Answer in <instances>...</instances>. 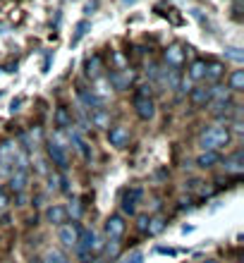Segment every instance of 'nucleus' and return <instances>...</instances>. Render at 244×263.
Wrapping results in <instances>:
<instances>
[{"mask_svg": "<svg viewBox=\"0 0 244 263\" xmlns=\"http://www.w3.org/2000/svg\"><path fill=\"white\" fill-rule=\"evenodd\" d=\"M46 153H48L50 163H53L60 173H65V170L70 167V141H67L60 132H55V134L48 139V144H46Z\"/></svg>", "mask_w": 244, "mask_h": 263, "instance_id": "1", "label": "nucleus"}, {"mask_svg": "<svg viewBox=\"0 0 244 263\" xmlns=\"http://www.w3.org/2000/svg\"><path fill=\"white\" fill-rule=\"evenodd\" d=\"M230 127H225V125H213L209 127L206 132H201V137H199V148L201 151H223L225 146L230 144Z\"/></svg>", "mask_w": 244, "mask_h": 263, "instance_id": "2", "label": "nucleus"}, {"mask_svg": "<svg viewBox=\"0 0 244 263\" xmlns=\"http://www.w3.org/2000/svg\"><path fill=\"white\" fill-rule=\"evenodd\" d=\"M101 247H103V242H101V237H98L91 228H84V225H79L77 247H74V251H77L79 256H82L84 261H86V258H89L91 254H96V251H101Z\"/></svg>", "mask_w": 244, "mask_h": 263, "instance_id": "3", "label": "nucleus"}, {"mask_svg": "<svg viewBox=\"0 0 244 263\" xmlns=\"http://www.w3.org/2000/svg\"><path fill=\"white\" fill-rule=\"evenodd\" d=\"M134 112H137V118L144 120V122L156 118V103H154V98H151L148 86H141V89L134 93Z\"/></svg>", "mask_w": 244, "mask_h": 263, "instance_id": "4", "label": "nucleus"}, {"mask_svg": "<svg viewBox=\"0 0 244 263\" xmlns=\"http://www.w3.org/2000/svg\"><path fill=\"white\" fill-rule=\"evenodd\" d=\"M144 199V189L141 187H129L122 192V199H120V208L125 215H137L139 211V203Z\"/></svg>", "mask_w": 244, "mask_h": 263, "instance_id": "5", "label": "nucleus"}, {"mask_svg": "<svg viewBox=\"0 0 244 263\" xmlns=\"http://www.w3.org/2000/svg\"><path fill=\"white\" fill-rule=\"evenodd\" d=\"M103 230H105V237H108V239H115V242H120V239L125 237V232H127L125 215H122V213L108 215V220H105Z\"/></svg>", "mask_w": 244, "mask_h": 263, "instance_id": "6", "label": "nucleus"}, {"mask_svg": "<svg viewBox=\"0 0 244 263\" xmlns=\"http://www.w3.org/2000/svg\"><path fill=\"white\" fill-rule=\"evenodd\" d=\"M77 237H79V222H65L58 228V242L63 244V249H74L77 247Z\"/></svg>", "mask_w": 244, "mask_h": 263, "instance_id": "7", "label": "nucleus"}, {"mask_svg": "<svg viewBox=\"0 0 244 263\" xmlns=\"http://www.w3.org/2000/svg\"><path fill=\"white\" fill-rule=\"evenodd\" d=\"M77 98H79V108L86 112H93L98 108H103V101L91 89H86V86H77Z\"/></svg>", "mask_w": 244, "mask_h": 263, "instance_id": "8", "label": "nucleus"}, {"mask_svg": "<svg viewBox=\"0 0 244 263\" xmlns=\"http://www.w3.org/2000/svg\"><path fill=\"white\" fill-rule=\"evenodd\" d=\"M10 189L22 199V194L29 189V167H14L10 175Z\"/></svg>", "mask_w": 244, "mask_h": 263, "instance_id": "9", "label": "nucleus"}, {"mask_svg": "<svg viewBox=\"0 0 244 263\" xmlns=\"http://www.w3.org/2000/svg\"><path fill=\"white\" fill-rule=\"evenodd\" d=\"M220 163H223L225 173H230V175H242V173H244V151H242V148H237V151H232L230 156H225Z\"/></svg>", "mask_w": 244, "mask_h": 263, "instance_id": "10", "label": "nucleus"}, {"mask_svg": "<svg viewBox=\"0 0 244 263\" xmlns=\"http://www.w3.org/2000/svg\"><path fill=\"white\" fill-rule=\"evenodd\" d=\"M108 141H110V146H115V148H125V146L129 144V129H127L125 125L108 127Z\"/></svg>", "mask_w": 244, "mask_h": 263, "instance_id": "11", "label": "nucleus"}, {"mask_svg": "<svg viewBox=\"0 0 244 263\" xmlns=\"http://www.w3.org/2000/svg\"><path fill=\"white\" fill-rule=\"evenodd\" d=\"M46 222H50V225H55V228H60V225H65L67 222V208L63 206V203H50L48 208H46Z\"/></svg>", "mask_w": 244, "mask_h": 263, "instance_id": "12", "label": "nucleus"}, {"mask_svg": "<svg viewBox=\"0 0 244 263\" xmlns=\"http://www.w3.org/2000/svg\"><path fill=\"white\" fill-rule=\"evenodd\" d=\"M108 84H110V89H115V91H127L129 84H132V74H129L127 69H112L110 74H108Z\"/></svg>", "mask_w": 244, "mask_h": 263, "instance_id": "13", "label": "nucleus"}, {"mask_svg": "<svg viewBox=\"0 0 244 263\" xmlns=\"http://www.w3.org/2000/svg\"><path fill=\"white\" fill-rule=\"evenodd\" d=\"M189 101H192L194 108H209V103H211V86H203V84L194 86V89L189 91Z\"/></svg>", "mask_w": 244, "mask_h": 263, "instance_id": "14", "label": "nucleus"}, {"mask_svg": "<svg viewBox=\"0 0 244 263\" xmlns=\"http://www.w3.org/2000/svg\"><path fill=\"white\" fill-rule=\"evenodd\" d=\"M163 58H165V65L170 69H180L182 65H184V50H182V46H170V48H165V53H163Z\"/></svg>", "mask_w": 244, "mask_h": 263, "instance_id": "15", "label": "nucleus"}, {"mask_svg": "<svg viewBox=\"0 0 244 263\" xmlns=\"http://www.w3.org/2000/svg\"><path fill=\"white\" fill-rule=\"evenodd\" d=\"M53 122H55L58 132H67L70 127H74V118H72V110H67L65 105H60L53 115Z\"/></svg>", "mask_w": 244, "mask_h": 263, "instance_id": "16", "label": "nucleus"}, {"mask_svg": "<svg viewBox=\"0 0 244 263\" xmlns=\"http://www.w3.org/2000/svg\"><path fill=\"white\" fill-rule=\"evenodd\" d=\"M220 160H223V156H220L218 151H201L199 153V158H196V167H201V170H211V167H216Z\"/></svg>", "mask_w": 244, "mask_h": 263, "instance_id": "17", "label": "nucleus"}, {"mask_svg": "<svg viewBox=\"0 0 244 263\" xmlns=\"http://www.w3.org/2000/svg\"><path fill=\"white\" fill-rule=\"evenodd\" d=\"M101 69H103V63H101V55H91V58H86V63H84V74L89 77L91 82L101 77Z\"/></svg>", "mask_w": 244, "mask_h": 263, "instance_id": "18", "label": "nucleus"}, {"mask_svg": "<svg viewBox=\"0 0 244 263\" xmlns=\"http://www.w3.org/2000/svg\"><path fill=\"white\" fill-rule=\"evenodd\" d=\"M89 120H91V127H98V129H108L110 127V115L105 108H98V110L89 112Z\"/></svg>", "mask_w": 244, "mask_h": 263, "instance_id": "19", "label": "nucleus"}, {"mask_svg": "<svg viewBox=\"0 0 244 263\" xmlns=\"http://www.w3.org/2000/svg\"><path fill=\"white\" fill-rule=\"evenodd\" d=\"M187 77H189V82H203L206 79V60H194V63L189 65V72H187Z\"/></svg>", "mask_w": 244, "mask_h": 263, "instance_id": "20", "label": "nucleus"}, {"mask_svg": "<svg viewBox=\"0 0 244 263\" xmlns=\"http://www.w3.org/2000/svg\"><path fill=\"white\" fill-rule=\"evenodd\" d=\"M225 77V65L223 63H206V82L218 84Z\"/></svg>", "mask_w": 244, "mask_h": 263, "instance_id": "21", "label": "nucleus"}, {"mask_svg": "<svg viewBox=\"0 0 244 263\" xmlns=\"http://www.w3.org/2000/svg\"><path fill=\"white\" fill-rule=\"evenodd\" d=\"M228 91L230 93H239L244 91V69H232L228 77Z\"/></svg>", "mask_w": 244, "mask_h": 263, "instance_id": "22", "label": "nucleus"}, {"mask_svg": "<svg viewBox=\"0 0 244 263\" xmlns=\"http://www.w3.org/2000/svg\"><path fill=\"white\" fill-rule=\"evenodd\" d=\"M165 228H167V218H165V215H148L146 235H161Z\"/></svg>", "mask_w": 244, "mask_h": 263, "instance_id": "23", "label": "nucleus"}, {"mask_svg": "<svg viewBox=\"0 0 244 263\" xmlns=\"http://www.w3.org/2000/svg\"><path fill=\"white\" fill-rule=\"evenodd\" d=\"M43 263H72V258L65 254V249H46V254H43V258H41Z\"/></svg>", "mask_w": 244, "mask_h": 263, "instance_id": "24", "label": "nucleus"}, {"mask_svg": "<svg viewBox=\"0 0 244 263\" xmlns=\"http://www.w3.org/2000/svg\"><path fill=\"white\" fill-rule=\"evenodd\" d=\"M89 29H91V22L89 20H82V22H79L77 29H74V36L70 39V46H72V48H74V46H79V41H82L84 36L89 34Z\"/></svg>", "mask_w": 244, "mask_h": 263, "instance_id": "25", "label": "nucleus"}, {"mask_svg": "<svg viewBox=\"0 0 244 263\" xmlns=\"http://www.w3.org/2000/svg\"><path fill=\"white\" fill-rule=\"evenodd\" d=\"M225 60H232L235 65H242L244 63V50L242 48H225Z\"/></svg>", "mask_w": 244, "mask_h": 263, "instance_id": "26", "label": "nucleus"}, {"mask_svg": "<svg viewBox=\"0 0 244 263\" xmlns=\"http://www.w3.org/2000/svg\"><path fill=\"white\" fill-rule=\"evenodd\" d=\"M122 263H144V251L134 249L129 256H125V261H122Z\"/></svg>", "mask_w": 244, "mask_h": 263, "instance_id": "27", "label": "nucleus"}, {"mask_svg": "<svg viewBox=\"0 0 244 263\" xmlns=\"http://www.w3.org/2000/svg\"><path fill=\"white\" fill-rule=\"evenodd\" d=\"M146 225H148V215H139V230L146 232Z\"/></svg>", "mask_w": 244, "mask_h": 263, "instance_id": "28", "label": "nucleus"}, {"mask_svg": "<svg viewBox=\"0 0 244 263\" xmlns=\"http://www.w3.org/2000/svg\"><path fill=\"white\" fill-rule=\"evenodd\" d=\"M156 251H158V254H167V256H175V254H177L175 249H167V247H158Z\"/></svg>", "mask_w": 244, "mask_h": 263, "instance_id": "29", "label": "nucleus"}, {"mask_svg": "<svg viewBox=\"0 0 244 263\" xmlns=\"http://www.w3.org/2000/svg\"><path fill=\"white\" fill-rule=\"evenodd\" d=\"M20 105H22V98H17V101H12V105H10V110L17 112V110H20Z\"/></svg>", "mask_w": 244, "mask_h": 263, "instance_id": "30", "label": "nucleus"}, {"mask_svg": "<svg viewBox=\"0 0 244 263\" xmlns=\"http://www.w3.org/2000/svg\"><path fill=\"white\" fill-rule=\"evenodd\" d=\"M5 203H7V196H5V192H3V189H0V208L5 206Z\"/></svg>", "mask_w": 244, "mask_h": 263, "instance_id": "31", "label": "nucleus"}, {"mask_svg": "<svg viewBox=\"0 0 244 263\" xmlns=\"http://www.w3.org/2000/svg\"><path fill=\"white\" fill-rule=\"evenodd\" d=\"M211 263H213V261H211Z\"/></svg>", "mask_w": 244, "mask_h": 263, "instance_id": "32", "label": "nucleus"}]
</instances>
